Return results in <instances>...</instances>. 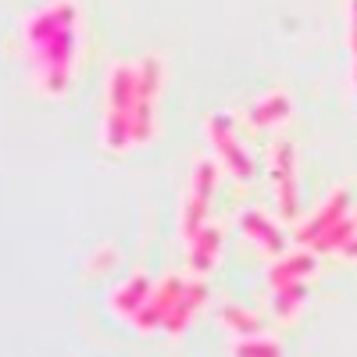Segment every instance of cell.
I'll list each match as a JSON object with an SVG mask.
<instances>
[{
  "label": "cell",
  "mask_w": 357,
  "mask_h": 357,
  "mask_svg": "<svg viewBox=\"0 0 357 357\" xmlns=\"http://www.w3.org/2000/svg\"><path fill=\"white\" fill-rule=\"evenodd\" d=\"M22 43L40 93L61 97L72 82L79 50V4L75 0H50L40 11H33L22 25Z\"/></svg>",
  "instance_id": "1"
},
{
  "label": "cell",
  "mask_w": 357,
  "mask_h": 357,
  "mask_svg": "<svg viewBox=\"0 0 357 357\" xmlns=\"http://www.w3.org/2000/svg\"><path fill=\"white\" fill-rule=\"evenodd\" d=\"M211 193H215V165H211V161H200V165L193 168L190 190H186V204H183V236H186V243L204 229Z\"/></svg>",
  "instance_id": "2"
},
{
  "label": "cell",
  "mask_w": 357,
  "mask_h": 357,
  "mask_svg": "<svg viewBox=\"0 0 357 357\" xmlns=\"http://www.w3.org/2000/svg\"><path fill=\"white\" fill-rule=\"evenodd\" d=\"M207 139H211V146H215V158H222L225 168H229L236 178H250V175H254V161H250V154L243 151V143L236 139V129H232V122H229L225 114L207 118Z\"/></svg>",
  "instance_id": "3"
},
{
  "label": "cell",
  "mask_w": 357,
  "mask_h": 357,
  "mask_svg": "<svg viewBox=\"0 0 357 357\" xmlns=\"http://www.w3.org/2000/svg\"><path fill=\"white\" fill-rule=\"evenodd\" d=\"M183 289H186V279H178V275L161 279V286H158V289H151L146 304H143V307H139V314L132 318V321H136V329H139V333L165 329V321H168V314H172L175 301L183 296Z\"/></svg>",
  "instance_id": "4"
},
{
  "label": "cell",
  "mask_w": 357,
  "mask_h": 357,
  "mask_svg": "<svg viewBox=\"0 0 357 357\" xmlns=\"http://www.w3.org/2000/svg\"><path fill=\"white\" fill-rule=\"evenodd\" d=\"M296 158L289 143H275L272 158H268V172L275 183V200H279V215L282 218H296V178H293Z\"/></svg>",
  "instance_id": "5"
},
{
  "label": "cell",
  "mask_w": 357,
  "mask_h": 357,
  "mask_svg": "<svg viewBox=\"0 0 357 357\" xmlns=\"http://www.w3.org/2000/svg\"><path fill=\"white\" fill-rule=\"evenodd\" d=\"M347 211H350V193L347 190H336L329 200H325L321 207H318V211L301 225V229H296V236H293V240L296 243H307V247H314L318 240H321V236L325 232H329L336 222H343L347 218Z\"/></svg>",
  "instance_id": "6"
},
{
  "label": "cell",
  "mask_w": 357,
  "mask_h": 357,
  "mask_svg": "<svg viewBox=\"0 0 357 357\" xmlns=\"http://www.w3.org/2000/svg\"><path fill=\"white\" fill-rule=\"evenodd\" d=\"M139 97V72L136 65H114L107 75V114H129Z\"/></svg>",
  "instance_id": "7"
},
{
  "label": "cell",
  "mask_w": 357,
  "mask_h": 357,
  "mask_svg": "<svg viewBox=\"0 0 357 357\" xmlns=\"http://www.w3.org/2000/svg\"><path fill=\"white\" fill-rule=\"evenodd\" d=\"M204 304H207V286H204L200 279L186 282L183 296L175 301V307H172V314H168V321H165V333H168V336H183L186 325L197 318V311H200Z\"/></svg>",
  "instance_id": "8"
},
{
  "label": "cell",
  "mask_w": 357,
  "mask_h": 357,
  "mask_svg": "<svg viewBox=\"0 0 357 357\" xmlns=\"http://www.w3.org/2000/svg\"><path fill=\"white\" fill-rule=\"evenodd\" d=\"M151 289H154V286H151V279H146V275L126 279L122 286L111 293V311H114V318H122V321L136 318L139 307L146 304V296H151Z\"/></svg>",
  "instance_id": "9"
},
{
  "label": "cell",
  "mask_w": 357,
  "mask_h": 357,
  "mask_svg": "<svg viewBox=\"0 0 357 357\" xmlns=\"http://www.w3.org/2000/svg\"><path fill=\"white\" fill-rule=\"evenodd\" d=\"M311 272H314V250H296V254H289V257L272 264V272H268V286L282 289V286H293V282H304Z\"/></svg>",
  "instance_id": "10"
},
{
  "label": "cell",
  "mask_w": 357,
  "mask_h": 357,
  "mask_svg": "<svg viewBox=\"0 0 357 357\" xmlns=\"http://www.w3.org/2000/svg\"><path fill=\"white\" fill-rule=\"evenodd\" d=\"M186 247H190V268H193V272L197 275L211 272L215 261H218V250H222V229L218 225H204Z\"/></svg>",
  "instance_id": "11"
},
{
  "label": "cell",
  "mask_w": 357,
  "mask_h": 357,
  "mask_svg": "<svg viewBox=\"0 0 357 357\" xmlns=\"http://www.w3.org/2000/svg\"><path fill=\"white\" fill-rule=\"evenodd\" d=\"M240 229H243V236H247V240H254V243H257L264 254H282V247H286L282 232H279L272 222H268L261 211H254V207L240 215Z\"/></svg>",
  "instance_id": "12"
},
{
  "label": "cell",
  "mask_w": 357,
  "mask_h": 357,
  "mask_svg": "<svg viewBox=\"0 0 357 357\" xmlns=\"http://www.w3.org/2000/svg\"><path fill=\"white\" fill-rule=\"evenodd\" d=\"M289 111H293L289 93L275 89V93H264L261 100H254V107H250V126H254V129H272V126L286 122Z\"/></svg>",
  "instance_id": "13"
},
{
  "label": "cell",
  "mask_w": 357,
  "mask_h": 357,
  "mask_svg": "<svg viewBox=\"0 0 357 357\" xmlns=\"http://www.w3.org/2000/svg\"><path fill=\"white\" fill-rule=\"evenodd\" d=\"M357 236V218H343V222H336L329 232L321 236V240L311 247L314 254H343V247Z\"/></svg>",
  "instance_id": "14"
},
{
  "label": "cell",
  "mask_w": 357,
  "mask_h": 357,
  "mask_svg": "<svg viewBox=\"0 0 357 357\" xmlns=\"http://www.w3.org/2000/svg\"><path fill=\"white\" fill-rule=\"evenodd\" d=\"M222 325L232 336H261V318L243 311V307H236V304L222 307Z\"/></svg>",
  "instance_id": "15"
},
{
  "label": "cell",
  "mask_w": 357,
  "mask_h": 357,
  "mask_svg": "<svg viewBox=\"0 0 357 357\" xmlns=\"http://www.w3.org/2000/svg\"><path fill=\"white\" fill-rule=\"evenodd\" d=\"M304 296H307V286H304V282H293V286L272 289V311H275L279 318H293L296 311H301Z\"/></svg>",
  "instance_id": "16"
},
{
  "label": "cell",
  "mask_w": 357,
  "mask_h": 357,
  "mask_svg": "<svg viewBox=\"0 0 357 357\" xmlns=\"http://www.w3.org/2000/svg\"><path fill=\"white\" fill-rule=\"evenodd\" d=\"M229 357H282V350L264 336H240L229 347Z\"/></svg>",
  "instance_id": "17"
},
{
  "label": "cell",
  "mask_w": 357,
  "mask_h": 357,
  "mask_svg": "<svg viewBox=\"0 0 357 357\" xmlns=\"http://www.w3.org/2000/svg\"><path fill=\"white\" fill-rule=\"evenodd\" d=\"M350 50L357 57V0H350Z\"/></svg>",
  "instance_id": "18"
},
{
  "label": "cell",
  "mask_w": 357,
  "mask_h": 357,
  "mask_svg": "<svg viewBox=\"0 0 357 357\" xmlns=\"http://www.w3.org/2000/svg\"><path fill=\"white\" fill-rule=\"evenodd\" d=\"M343 257H350V261H357V236H354V240L343 247Z\"/></svg>",
  "instance_id": "19"
},
{
  "label": "cell",
  "mask_w": 357,
  "mask_h": 357,
  "mask_svg": "<svg viewBox=\"0 0 357 357\" xmlns=\"http://www.w3.org/2000/svg\"><path fill=\"white\" fill-rule=\"evenodd\" d=\"M354 82H357V65H354Z\"/></svg>",
  "instance_id": "20"
},
{
  "label": "cell",
  "mask_w": 357,
  "mask_h": 357,
  "mask_svg": "<svg viewBox=\"0 0 357 357\" xmlns=\"http://www.w3.org/2000/svg\"><path fill=\"white\" fill-rule=\"evenodd\" d=\"M354 218H357V215H354Z\"/></svg>",
  "instance_id": "21"
}]
</instances>
